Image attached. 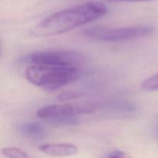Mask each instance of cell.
<instances>
[{
    "label": "cell",
    "instance_id": "1",
    "mask_svg": "<svg viewBox=\"0 0 158 158\" xmlns=\"http://www.w3.org/2000/svg\"><path fill=\"white\" fill-rule=\"evenodd\" d=\"M107 12L103 3L87 2L48 15L34 26L31 33L34 36L60 35L96 21L104 16Z\"/></svg>",
    "mask_w": 158,
    "mask_h": 158
},
{
    "label": "cell",
    "instance_id": "2",
    "mask_svg": "<svg viewBox=\"0 0 158 158\" xmlns=\"http://www.w3.org/2000/svg\"><path fill=\"white\" fill-rule=\"evenodd\" d=\"M80 74V68L75 66L29 65L25 77L32 84L46 90L53 91L75 82Z\"/></svg>",
    "mask_w": 158,
    "mask_h": 158
},
{
    "label": "cell",
    "instance_id": "3",
    "mask_svg": "<svg viewBox=\"0 0 158 158\" xmlns=\"http://www.w3.org/2000/svg\"><path fill=\"white\" fill-rule=\"evenodd\" d=\"M150 26H134L121 28L94 26L84 31V35L93 40L108 43L128 41L148 36L154 32Z\"/></svg>",
    "mask_w": 158,
    "mask_h": 158
},
{
    "label": "cell",
    "instance_id": "4",
    "mask_svg": "<svg viewBox=\"0 0 158 158\" xmlns=\"http://www.w3.org/2000/svg\"><path fill=\"white\" fill-rule=\"evenodd\" d=\"M23 62L29 65L75 66L80 68L84 64L85 59L81 54L73 51L49 50L29 54L25 57Z\"/></svg>",
    "mask_w": 158,
    "mask_h": 158
},
{
    "label": "cell",
    "instance_id": "5",
    "mask_svg": "<svg viewBox=\"0 0 158 158\" xmlns=\"http://www.w3.org/2000/svg\"><path fill=\"white\" fill-rule=\"evenodd\" d=\"M94 111L92 108L73 103H60L43 106L36 111V116L42 120L69 123L73 122L75 117L81 114Z\"/></svg>",
    "mask_w": 158,
    "mask_h": 158
},
{
    "label": "cell",
    "instance_id": "6",
    "mask_svg": "<svg viewBox=\"0 0 158 158\" xmlns=\"http://www.w3.org/2000/svg\"><path fill=\"white\" fill-rule=\"evenodd\" d=\"M39 150L46 155L54 157H65L75 155L78 148L73 143H43L39 146Z\"/></svg>",
    "mask_w": 158,
    "mask_h": 158
},
{
    "label": "cell",
    "instance_id": "7",
    "mask_svg": "<svg viewBox=\"0 0 158 158\" xmlns=\"http://www.w3.org/2000/svg\"><path fill=\"white\" fill-rule=\"evenodd\" d=\"M20 131L25 136L30 138L41 140L46 136V131L44 127L35 122H26L21 124L19 127Z\"/></svg>",
    "mask_w": 158,
    "mask_h": 158
},
{
    "label": "cell",
    "instance_id": "8",
    "mask_svg": "<svg viewBox=\"0 0 158 158\" xmlns=\"http://www.w3.org/2000/svg\"><path fill=\"white\" fill-rule=\"evenodd\" d=\"M2 155L7 158H29V154L23 150L13 147L4 148L1 150Z\"/></svg>",
    "mask_w": 158,
    "mask_h": 158
},
{
    "label": "cell",
    "instance_id": "9",
    "mask_svg": "<svg viewBox=\"0 0 158 158\" xmlns=\"http://www.w3.org/2000/svg\"><path fill=\"white\" fill-rule=\"evenodd\" d=\"M141 89L148 92L158 90V73L146 79L141 83Z\"/></svg>",
    "mask_w": 158,
    "mask_h": 158
},
{
    "label": "cell",
    "instance_id": "10",
    "mask_svg": "<svg viewBox=\"0 0 158 158\" xmlns=\"http://www.w3.org/2000/svg\"><path fill=\"white\" fill-rule=\"evenodd\" d=\"M104 158H132L131 154L121 150H114L108 153Z\"/></svg>",
    "mask_w": 158,
    "mask_h": 158
},
{
    "label": "cell",
    "instance_id": "11",
    "mask_svg": "<svg viewBox=\"0 0 158 158\" xmlns=\"http://www.w3.org/2000/svg\"><path fill=\"white\" fill-rule=\"evenodd\" d=\"M77 97H78V96H77V94H75V93L65 92V93H63V94H61L60 95H59L58 99L59 100H60V101H64V100L77 98Z\"/></svg>",
    "mask_w": 158,
    "mask_h": 158
},
{
    "label": "cell",
    "instance_id": "12",
    "mask_svg": "<svg viewBox=\"0 0 158 158\" xmlns=\"http://www.w3.org/2000/svg\"><path fill=\"white\" fill-rule=\"evenodd\" d=\"M112 2H148L153 0H109Z\"/></svg>",
    "mask_w": 158,
    "mask_h": 158
}]
</instances>
